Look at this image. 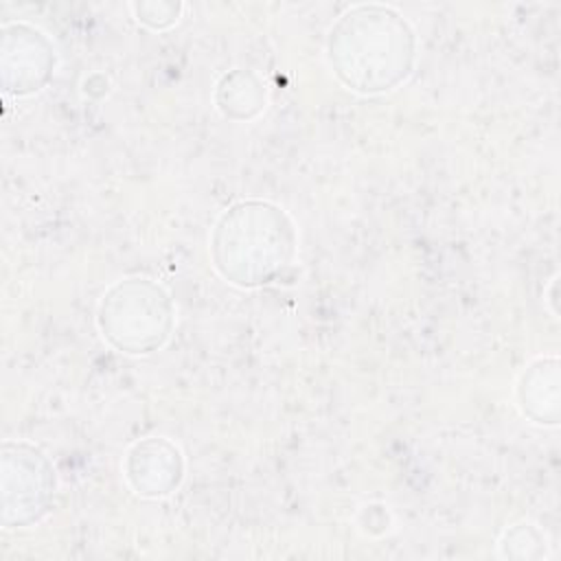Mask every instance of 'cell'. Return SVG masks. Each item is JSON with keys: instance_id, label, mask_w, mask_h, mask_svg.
Here are the masks:
<instances>
[{"instance_id": "obj_1", "label": "cell", "mask_w": 561, "mask_h": 561, "mask_svg": "<svg viewBox=\"0 0 561 561\" xmlns=\"http://www.w3.org/2000/svg\"><path fill=\"white\" fill-rule=\"evenodd\" d=\"M333 75L353 92L381 94L401 85L416 64V35L392 7L357 4L327 37Z\"/></svg>"}, {"instance_id": "obj_2", "label": "cell", "mask_w": 561, "mask_h": 561, "mask_svg": "<svg viewBox=\"0 0 561 561\" xmlns=\"http://www.w3.org/2000/svg\"><path fill=\"white\" fill-rule=\"evenodd\" d=\"M298 234L291 217L265 199H241L215 221L208 252L230 285L254 289L274 283L291 263Z\"/></svg>"}, {"instance_id": "obj_3", "label": "cell", "mask_w": 561, "mask_h": 561, "mask_svg": "<svg viewBox=\"0 0 561 561\" xmlns=\"http://www.w3.org/2000/svg\"><path fill=\"white\" fill-rule=\"evenodd\" d=\"M175 324V307L167 289L151 278H123L99 302L96 327L121 353L147 355L164 346Z\"/></svg>"}, {"instance_id": "obj_4", "label": "cell", "mask_w": 561, "mask_h": 561, "mask_svg": "<svg viewBox=\"0 0 561 561\" xmlns=\"http://www.w3.org/2000/svg\"><path fill=\"white\" fill-rule=\"evenodd\" d=\"M53 462L28 443L7 440L2 447V522L7 528L37 524L55 497Z\"/></svg>"}, {"instance_id": "obj_5", "label": "cell", "mask_w": 561, "mask_h": 561, "mask_svg": "<svg viewBox=\"0 0 561 561\" xmlns=\"http://www.w3.org/2000/svg\"><path fill=\"white\" fill-rule=\"evenodd\" d=\"M125 478L142 497H164L184 478V458L175 443L164 436L138 440L125 458Z\"/></svg>"}, {"instance_id": "obj_6", "label": "cell", "mask_w": 561, "mask_h": 561, "mask_svg": "<svg viewBox=\"0 0 561 561\" xmlns=\"http://www.w3.org/2000/svg\"><path fill=\"white\" fill-rule=\"evenodd\" d=\"M517 405L537 425L559 423V357L533 359L517 379Z\"/></svg>"}, {"instance_id": "obj_7", "label": "cell", "mask_w": 561, "mask_h": 561, "mask_svg": "<svg viewBox=\"0 0 561 561\" xmlns=\"http://www.w3.org/2000/svg\"><path fill=\"white\" fill-rule=\"evenodd\" d=\"M237 75H239L241 90H237L232 75H224L217 83L215 101L224 116L237 118V121H243V118L248 121L265 107V90L254 72L237 70Z\"/></svg>"}, {"instance_id": "obj_8", "label": "cell", "mask_w": 561, "mask_h": 561, "mask_svg": "<svg viewBox=\"0 0 561 561\" xmlns=\"http://www.w3.org/2000/svg\"><path fill=\"white\" fill-rule=\"evenodd\" d=\"M500 548L504 557L533 559L546 554V537L533 524H515L500 539Z\"/></svg>"}]
</instances>
